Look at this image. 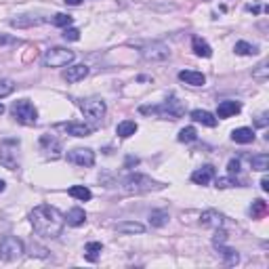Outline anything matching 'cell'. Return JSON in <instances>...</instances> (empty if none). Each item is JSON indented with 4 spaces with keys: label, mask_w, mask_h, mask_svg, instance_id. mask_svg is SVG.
I'll use <instances>...</instances> for the list:
<instances>
[{
    "label": "cell",
    "mask_w": 269,
    "mask_h": 269,
    "mask_svg": "<svg viewBox=\"0 0 269 269\" xmlns=\"http://www.w3.org/2000/svg\"><path fill=\"white\" fill-rule=\"evenodd\" d=\"M32 227L42 238H59L65 227V215H61L59 208L51 204H40L30 212Z\"/></svg>",
    "instance_id": "cell-1"
},
{
    "label": "cell",
    "mask_w": 269,
    "mask_h": 269,
    "mask_svg": "<svg viewBox=\"0 0 269 269\" xmlns=\"http://www.w3.org/2000/svg\"><path fill=\"white\" fill-rule=\"evenodd\" d=\"M63 38L69 40V42H76V40H80V30H78V27H65Z\"/></svg>",
    "instance_id": "cell-35"
},
{
    "label": "cell",
    "mask_w": 269,
    "mask_h": 269,
    "mask_svg": "<svg viewBox=\"0 0 269 269\" xmlns=\"http://www.w3.org/2000/svg\"><path fill=\"white\" fill-rule=\"evenodd\" d=\"M179 80L189 84V87H204L206 76L202 72H194V69H183V72H179Z\"/></svg>",
    "instance_id": "cell-16"
},
{
    "label": "cell",
    "mask_w": 269,
    "mask_h": 269,
    "mask_svg": "<svg viewBox=\"0 0 269 269\" xmlns=\"http://www.w3.org/2000/svg\"><path fill=\"white\" fill-rule=\"evenodd\" d=\"M196 139H198V131L194 129V126H185V129L179 131V141H181V143H194Z\"/></svg>",
    "instance_id": "cell-29"
},
{
    "label": "cell",
    "mask_w": 269,
    "mask_h": 269,
    "mask_svg": "<svg viewBox=\"0 0 269 269\" xmlns=\"http://www.w3.org/2000/svg\"><path fill=\"white\" fill-rule=\"evenodd\" d=\"M250 166H252V171L265 173L267 168H269V156H267V153H259V156H252V158H250Z\"/></svg>",
    "instance_id": "cell-25"
},
{
    "label": "cell",
    "mask_w": 269,
    "mask_h": 269,
    "mask_svg": "<svg viewBox=\"0 0 269 269\" xmlns=\"http://www.w3.org/2000/svg\"><path fill=\"white\" fill-rule=\"evenodd\" d=\"M189 116H191V120H194V122H200V124L208 126V129H212V126H217V118L212 116L210 111H206V109H194Z\"/></svg>",
    "instance_id": "cell-17"
},
{
    "label": "cell",
    "mask_w": 269,
    "mask_h": 269,
    "mask_svg": "<svg viewBox=\"0 0 269 269\" xmlns=\"http://www.w3.org/2000/svg\"><path fill=\"white\" fill-rule=\"evenodd\" d=\"M261 189H263V191H269V179H267V177L261 179Z\"/></svg>",
    "instance_id": "cell-38"
},
{
    "label": "cell",
    "mask_w": 269,
    "mask_h": 269,
    "mask_svg": "<svg viewBox=\"0 0 269 269\" xmlns=\"http://www.w3.org/2000/svg\"><path fill=\"white\" fill-rule=\"evenodd\" d=\"M84 250H87V259L95 263L99 259V254H101V250H103V244L101 242H89L87 246H84Z\"/></svg>",
    "instance_id": "cell-28"
},
{
    "label": "cell",
    "mask_w": 269,
    "mask_h": 269,
    "mask_svg": "<svg viewBox=\"0 0 269 269\" xmlns=\"http://www.w3.org/2000/svg\"><path fill=\"white\" fill-rule=\"evenodd\" d=\"M89 76V65H84V63H78V65H69L65 72H63V78L67 82H80Z\"/></svg>",
    "instance_id": "cell-14"
},
{
    "label": "cell",
    "mask_w": 269,
    "mask_h": 269,
    "mask_svg": "<svg viewBox=\"0 0 269 269\" xmlns=\"http://www.w3.org/2000/svg\"><path fill=\"white\" fill-rule=\"evenodd\" d=\"M120 185H122V191H126V194H147V191H158V189H164L166 187L164 183L153 181L151 177L141 175V173L126 175L120 181Z\"/></svg>",
    "instance_id": "cell-2"
},
{
    "label": "cell",
    "mask_w": 269,
    "mask_h": 269,
    "mask_svg": "<svg viewBox=\"0 0 269 269\" xmlns=\"http://www.w3.org/2000/svg\"><path fill=\"white\" fill-rule=\"evenodd\" d=\"M168 219H171V217H168V212L162 210V208L149 212V225H151V227H164V225L168 223Z\"/></svg>",
    "instance_id": "cell-24"
},
{
    "label": "cell",
    "mask_w": 269,
    "mask_h": 269,
    "mask_svg": "<svg viewBox=\"0 0 269 269\" xmlns=\"http://www.w3.org/2000/svg\"><path fill=\"white\" fill-rule=\"evenodd\" d=\"M23 252H25V246L17 236H5L0 240V259L3 261H15Z\"/></svg>",
    "instance_id": "cell-7"
},
{
    "label": "cell",
    "mask_w": 269,
    "mask_h": 269,
    "mask_svg": "<svg viewBox=\"0 0 269 269\" xmlns=\"http://www.w3.org/2000/svg\"><path fill=\"white\" fill-rule=\"evenodd\" d=\"M191 49H194V53L198 55V57H212V49H210V45L206 40H202L200 36H194L191 38Z\"/></svg>",
    "instance_id": "cell-18"
},
{
    "label": "cell",
    "mask_w": 269,
    "mask_h": 269,
    "mask_svg": "<svg viewBox=\"0 0 269 269\" xmlns=\"http://www.w3.org/2000/svg\"><path fill=\"white\" fill-rule=\"evenodd\" d=\"M267 65H269L267 61H261L257 67L252 69V78H254V80H261V82H265V80L269 78V67H267Z\"/></svg>",
    "instance_id": "cell-30"
},
{
    "label": "cell",
    "mask_w": 269,
    "mask_h": 269,
    "mask_svg": "<svg viewBox=\"0 0 269 269\" xmlns=\"http://www.w3.org/2000/svg\"><path fill=\"white\" fill-rule=\"evenodd\" d=\"M57 131H63L67 135H72V137H89L93 131H95V126L91 124H84V122H61L55 126Z\"/></svg>",
    "instance_id": "cell-10"
},
{
    "label": "cell",
    "mask_w": 269,
    "mask_h": 269,
    "mask_svg": "<svg viewBox=\"0 0 269 269\" xmlns=\"http://www.w3.org/2000/svg\"><path fill=\"white\" fill-rule=\"evenodd\" d=\"M11 116L25 126H34L38 122V109L34 107L30 99H19V101H13Z\"/></svg>",
    "instance_id": "cell-4"
},
{
    "label": "cell",
    "mask_w": 269,
    "mask_h": 269,
    "mask_svg": "<svg viewBox=\"0 0 269 269\" xmlns=\"http://www.w3.org/2000/svg\"><path fill=\"white\" fill-rule=\"evenodd\" d=\"M265 118H267L265 114H263V116H259V118H257V126H267V120H265Z\"/></svg>",
    "instance_id": "cell-41"
},
{
    "label": "cell",
    "mask_w": 269,
    "mask_h": 269,
    "mask_svg": "<svg viewBox=\"0 0 269 269\" xmlns=\"http://www.w3.org/2000/svg\"><path fill=\"white\" fill-rule=\"evenodd\" d=\"M72 21H74V17L72 15H65V13H57L55 17H51V23L57 25V27H67Z\"/></svg>",
    "instance_id": "cell-33"
},
{
    "label": "cell",
    "mask_w": 269,
    "mask_h": 269,
    "mask_svg": "<svg viewBox=\"0 0 269 269\" xmlns=\"http://www.w3.org/2000/svg\"><path fill=\"white\" fill-rule=\"evenodd\" d=\"M234 51H236V55H257L259 53V47L257 45H250V42H246V40H240V42H236V47H234Z\"/></svg>",
    "instance_id": "cell-27"
},
{
    "label": "cell",
    "mask_w": 269,
    "mask_h": 269,
    "mask_svg": "<svg viewBox=\"0 0 269 269\" xmlns=\"http://www.w3.org/2000/svg\"><path fill=\"white\" fill-rule=\"evenodd\" d=\"M137 122L135 120H122L118 126H116V135L118 137H122V139H129V137H133L135 133H137Z\"/></svg>",
    "instance_id": "cell-22"
},
{
    "label": "cell",
    "mask_w": 269,
    "mask_h": 269,
    "mask_svg": "<svg viewBox=\"0 0 269 269\" xmlns=\"http://www.w3.org/2000/svg\"><path fill=\"white\" fill-rule=\"evenodd\" d=\"M200 223L204 225V227L217 229V227H223L225 217L221 215V212H217V210H204V212H202V217H200Z\"/></svg>",
    "instance_id": "cell-15"
},
{
    "label": "cell",
    "mask_w": 269,
    "mask_h": 269,
    "mask_svg": "<svg viewBox=\"0 0 269 269\" xmlns=\"http://www.w3.org/2000/svg\"><path fill=\"white\" fill-rule=\"evenodd\" d=\"M215 185L219 189H225V187H236V185H240V181L234 179V177H221V179L215 181Z\"/></svg>",
    "instance_id": "cell-34"
},
{
    "label": "cell",
    "mask_w": 269,
    "mask_h": 269,
    "mask_svg": "<svg viewBox=\"0 0 269 269\" xmlns=\"http://www.w3.org/2000/svg\"><path fill=\"white\" fill-rule=\"evenodd\" d=\"M67 162H72L76 166H84V168H91L95 164V151L89 147H76L72 151H67Z\"/></svg>",
    "instance_id": "cell-9"
},
{
    "label": "cell",
    "mask_w": 269,
    "mask_h": 269,
    "mask_svg": "<svg viewBox=\"0 0 269 269\" xmlns=\"http://www.w3.org/2000/svg\"><path fill=\"white\" fill-rule=\"evenodd\" d=\"M40 147H42V151H47L51 158H57L59 151H61V141L57 137H53V135H42L40 137Z\"/></svg>",
    "instance_id": "cell-12"
},
{
    "label": "cell",
    "mask_w": 269,
    "mask_h": 269,
    "mask_svg": "<svg viewBox=\"0 0 269 269\" xmlns=\"http://www.w3.org/2000/svg\"><path fill=\"white\" fill-rule=\"evenodd\" d=\"M0 114H5V105L3 103H0Z\"/></svg>",
    "instance_id": "cell-44"
},
{
    "label": "cell",
    "mask_w": 269,
    "mask_h": 269,
    "mask_svg": "<svg viewBox=\"0 0 269 269\" xmlns=\"http://www.w3.org/2000/svg\"><path fill=\"white\" fill-rule=\"evenodd\" d=\"M215 166H210V164H204L202 168H198V171L191 173V181L196 183V185H208V183L215 179Z\"/></svg>",
    "instance_id": "cell-11"
},
{
    "label": "cell",
    "mask_w": 269,
    "mask_h": 269,
    "mask_svg": "<svg viewBox=\"0 0 269 269\" xmlns=\"http://www.w3.org/2000/svg\"><path fill=\"white\" fill-rule=\"evenodd\" d=\"M246 11H248V13H254V15H257V13H261V7H257V5H254V7H252V5H248V7H246Z\"/></svg>",
    "instance_id": "cell-39"
},
{
    "label": "cell",
    "mask_w": 269,
    "mask_h": 269,
    "mask_svg": "<svg viewBox=\"0 0 269 269\" xmlns=\"http://www.w3.org/2000/svg\"><path fill=\"white\" fill-rule=\"evenodd\" d=\"M5 187H7V183H5L3 179H0V194H3V191H5Z\"/></svg>",
    "instance_id": "cell-42"
},
{
    "label": "cell",
    "mask_w": 269,
    "mask_h": 269,
    "mask_svg": "<svg viewBox=\"0 0 269 269\" xmlns=\"http://www.w3.org/2000/svg\"><path fill=\"white\" fill-rule=\"evenodd\" d=\"M67 194L72 196V198H76V200H80V202H89L91 198H93L91 189H89V187H84V185H74V187H69Z\"/></svg>",
    "instance_id": "cell-26"
},
{
    "label": "cell",
    "mask_w": 269,
    "mask_h": 269,
    "mask_svg": "<svg viewBox=\"0 0 269 269\" xmlns=\"http://www.w3.org/2000/svg\"><path fill=\"white\" fill-rule=\"evenodd\" d=\"M36 23H40V19H32V17H30V19H19V17H17V19H13V21H11V25H15V27H25V25H36Z\"/></svg>",
    "instance_id": "cell-37"
},
{
    "label": "cell",
    "mask_w": 269,
    "mask_h": 269,
    "mask_svg": "<svg viewBox=\"0 0 269 269\" xmlns=\"http://www.w3.org/2000/svg\"><path fill=\"white\" fill-rule=\"evenodd\" d=\"M141 55L145 61H166L171 57V49L164 42H151V45H145L141 49Z\"/></svg>",
    "instance_id": "cell-8"
},
{
    "label": "cell",
    "mask_w": 269,
    "mask_h": 269,
    "mask_svg": "<svg viewBox=\"0 0 269 269\" xmlns=\"http://www.w3.org/2000/svg\"><path fill=\"white\" fill-rule=\"evenodd\" d=\"M116 232L118 234H143L145 225H141L137 221H122V223L116 225Z\"/></svg>",
    "instance_id": "cell-21"
},
{
    "label": "cell",
    "mask_w": 269,
    "mask_h": 269,
    "mask_svg": "<svg viewBox=\"0 0 269 269\" xmlns=\"http://www.w3.org/2000/svg\"><path fill=\"white\" fill-rule=\"evenodd\" d=\"M265 212H267V202H265V200H254V202L250 204V215H252L254 219H261Z\"/></svg>",
    "instance_id": "cell-31"
},
{
    "label": "cell",
    "mask_w": 269,
    "mask_h": 269,
    "mask_svg": "<svg viewBox=\"0 0 269 269\" xmlns=\"http://www.w3.org/2000/svg\"><path fill=\"white\" fill-rule=\"evenodd\" d=\"M80 111L84 114V118H89L93 122H101L105 111H107V105L101 97H89V99H82V101L78 103Z\"/></svg>",
    "instance_id": "cell-6"
},
{
    "label": "cell",
    "mask_w": 269,
    "mask_h": 269,
    "mask_svg": "<svg viewBox=\"0 0 269 269\" xmlns=\"http://www.w3.org/2000/svg\"><path fill=\"white\" fill-rule=\"evenodd\" d=\"M240 171H242V164H240V160H238V158H232V160L227 162V173H229V175H238Z\"/></svg>",
    "instance_id": "cell-36"
},
{
    "label": "cell",
    "mask_w": 269,
    "mask_h": 269,
    "mask_svg": "<svg viewBox=\"0 0 269 269\" xmlns=\"http://www.w3.org/2000/svg\"><path fill=\"white\" fill-rule=\"evenodd\" d=\"M63 3L69 7H78V5H82V0H63Z\"/></svg>",
    "instance_id": "cell-40"
},
{
    "label": "cell",
    "mask_w": 269,
    "mask_h": 269,
    "mask_svg": "<svg viewBox=\"0 0 269 269\" xmlns=\"http://www.w3.org/2000/svg\"><path fill=\"white\" fill-rule=\"evenodd\" d=\"M84 221H87V212H84L82 208H72L65 215V223L69 225V227H80V225H84Z\"/></svg>",
    "instance_id": "cell-19"
},
{
    "label": "cell",
    "mask_w": 269,
    "mask_h": 269,
    "mask_svg": "<svg viewBox=\"0 0 269 269\" xmlns=\"http://www.w3.org/2000/svg\"><path fill=\"white\" fill-rule=\"evenodd\" d=\"M13 91H15V82L11 78H0V99L9 97Z\"/></svg>",
    "instance_id": "cell-32"
},
{
    "label": "cell",
    "mask_w": 269,
    "mask_h": 269,
    "mask_svg": "<svg viewBox=\"0 0 269 269\" xmlns=\"http://www.w3.org/2000/svg\"><path fill=\"white\" fill-rule=\"evenodd\" d=\"M215 248H217V252L221 254V259H223L225 265H238V263H240V254H238L234 248L225 246V244H219V246H215Z\"/></svg>",
    "instance_id": "cell-20"
},
{
    "label": "cell",
    "mask_w": 269,
    "mask_h": 269,
    "mask_svg": "<svg viewBox=\"0 0 269 269\" xmlns=\"http://www.w3.org/2000/svg\"><path fill=\"white\" fill-rule=\"evenodd\" d=\"M242 111V103L240 101H232V99H227V101H221L217 105V116L219 118H232L236 114H240Z\"/></svg>",
    "instance_id": "cell-13"
},
{
    "label": "cell",
    "mask_w": 269,
    "mask_h": 269,
    "mask_svg": "<svg viewBox=\"0 0 269 269\" xmlns=\"http://www.w3.org/2000/svg\"><path fill=\"white\" fill-rule=\"evenodd\" d=\"M0 42H13V38H3V36H0Z\"/></svg>",
    "instance_id": "cell-43"
},
{
    "label": "cell",
    "mask_w": 269,
    "mask_h": 269,
    "mask_svg": "<svg viewBox=\"0 0 269 269\" xmlns=\"http://www.w3.org/2000/svg\"><path fill=\"white\" fill-rule=\"evenodd\" d=\"M141 114H153V116H160L164 120H179L183 114H185V107L175 95H171L164 103L160 105H141L139 107Z\"/></svg>",
    "instance_id": "cell-3"
},
{
    "label": "cell",
    "mask_w": 269,
    "mask_h": 269,
    "mask_svg": "<svg viewBox=\"0 0 269 269\" xmlns=\"http://www.w3.org/2000/svg\"><path fill=\"white\" fill-rule=\"evenodd\" d=\"M232 139L236 141V143H252L254 141V131L252 129H248V126H242V129H236L234 133H232Z\"/></svg>",
    "instance_id": "cell-23"
},
{
    "label": "cell",
    "mask_w": 269,
    "mask_h": 269,
    "mask_svg": "<svg viewBox=\"0 0 269 269\" xmlns=\"http://www.w3.org/2000/svg\"><path fill=\"white\" fill-rule=\"evenodd\" d=\"M76 59V53L63 49V47H53L42 55V65L45 67H65Z\"/></svg>",
    "instance_id": "cell-5"
}]
</instances>
